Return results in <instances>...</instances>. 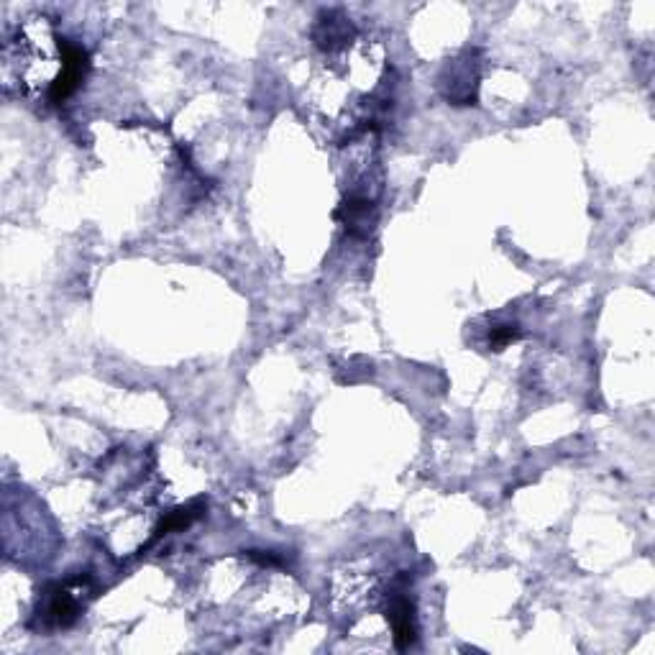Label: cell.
<instances>
[{
    "label": "cell",
    "mask_w": 655,
    "mask_h": 655,
    "mask_svg": "<svg viewBox=\"0 0 655 655\" xmlns=\"http://www.w3.org/2000/svg\"><path fill=\"white\" fill-rule=\"evenodd\" d=\"M520 336H522L520 325H515V323L494 325L492 331H489V348H492V351H502V348H507L510 343H515Z\"/></svg>",
    "instance_id": "cell-6"
},
{
    "label": "cell",
    "mask_w": 655,
    "mask_h": 655,
    "mask_svg": "<svg viewBox=\"0 0 655 655\" xmlns=\"http://www.w3.org/2000/svg\"><path fill=\"white\" fill-rule=\"evenodd\" d=\"M80 586L82 579L67 581V584H57L49 592L47 609H44V622L54 630H64V627L75 625L80 617L82 599H80Z\"/></svg>",
    "instance_id": "cell-2"
},
{
    "label": "cell",
    "mask_w": 655,
    "mask_h": 655,
    "mask_svg": "<svg viewBox=\"0 0 655 655\" xmlns=\"http://www.w3.org/2000/svg\"><path fill=\"white\" fill-rule=\"evenodd\" d=\"M336 218L346 226L351 236L364 238L369 236L374 223H377V208H374V200L364 198V195H351L348 200H343Z\"/></svg>",
    "instance_id": "cell-4"
},
{
    "label": "cell",
    "mask_w": 655,
    "mask_h": 655,
    "mask_svg": "<svg viewBox=\"0 0 655 655\" xmlns=\"http://www.w3.org/2000/svg\"><path fill=\"white\" fill-rule=\"evenodd\" d=\"M59 49H62V72H59L57 80L52 82V90H49V103L62 105L64 100L75 93L80 82L85 80L87 70H90V57L82 47L77 44H70V39L59 41Z\"/></svg>",
    "instance_id": "cell-1"
},
{
    "label": "cell",
    "mask_w": 655,
    "mask_h": 655,
    "mask_svg": "<svg viewBox=\"0 0 655 655\" xmlns=\"http://www.w3.org/2000/svg\"><path fill=\"white\" fill-rule=\"evenodd\" d=\"M389 622L395 632L397 650H407L418 640V625H415V604L405 592H395L389 599Z\"/></svg>",
    "instance_id": "cell-3"
},
{
    "label": "cell",
    "mask_w": 655,
    "mask_h": 655,
    "mask_svg": "<svg viewBox=\"0 0 655 655\" xmlns=\"http://www.w3.org/2000/svg\"><path fill=\"white\" fill-rule=\"evenodd\" d=\"M249 558L251 561L261 563V566H279V563H282V558L272 556V553H264V551H249Z\"/></svg>",
    "instance_id": "cell-7"
},
{
    "label": "cell",
    "mask_w": 655,
    "mask_h": 655,
    "mask_svg": "<svg viewBox=\"0 0 655 655\" xmlns=\"http://www.w3.org/2000/svg\"><path fill=\"white\" fill-rule=\"evenodd\" d=\"M203 512H205L203 499H195V502H190V505L169 512V515L164 517L162 522H159L157 528H154V535H151V540L146 543V548H149V545H154V543H159V540H162L164 535L172 533V530H182V528H187V525H192V522L198 520Z\"/></svg>",
    "instance_id": "cell-5"
}]
</instances>
